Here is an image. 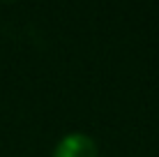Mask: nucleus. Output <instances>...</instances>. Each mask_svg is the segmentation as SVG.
<instances>
[{"label": "nucleus", "instance_id": "f257e3e1", "mask_svg": "<svg viewBox=\"0 0 159 157\" xmlns=\"http://www.w3.org/2000/svg\"><path fill=\"white\" fill-rule=\"evenodd\" d=\"M53 157H99V150L92 136L83 132H72L56 143Z\"/></svg>", "mask_w": 159, "mask_h": 157}]
</instances>
